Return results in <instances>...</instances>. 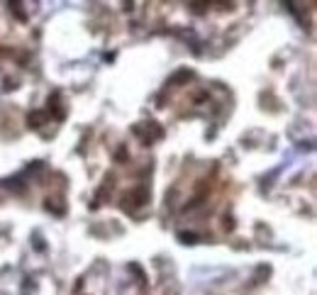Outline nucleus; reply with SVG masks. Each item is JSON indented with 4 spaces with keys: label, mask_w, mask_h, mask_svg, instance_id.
Returning a JSON list of instances; mask_svg holds the SVG:
<instances>
[{
    "label": "nucleus",
    "mask_w": 317,
    "mask_h": 295,
    "mask_svg": "<svg viewBox=\"0 0 317 295\" xmlns=\"http://www.w3.org/2000/svg\"><path fill=\"white\" fill-rule=\"evenodd\" d=\"M132 200H134V205H144V203L149 200V190H146V188H137V190H132Z\"/></svg>",
    "instance_id": "1"
},
{
    "label": "nucleus",
    "mask_w": 317,
    "mask_h": 295,
    "mask_svg": "<svg viewBox=\"0 0 317 295\" xmlns=\"http://www.w3.org/2000/svg\"><path fill=\"white\" fill-rule=\"evenodd\" d=\"M44 120H47V112H32V115H29V127L37 130V127L44 125Z\"/></svg>",
    "instance_id": "2"
},
{
    "label": "nucleus",
    "mask_w": 317,
    "mask_h": 295,
    "mask_svg": "<svg viewBox=\"0 0 317 295\" xmlns=\"http://www.w3.org/2000/svg\"><path fill=\"white\" fill-rule=\"evenodd\" d=\"M49 107H59V95H54V100L49 98ZM57 117H59V120H63V112H57Z\"/></svg>",
    "instance_id": "3"
},
{
    "label": "nucleus",
    "mask_w": 317,
    "mask_h": 295,
    "mask_svg": "<svg viewBox=\"0 0 317 295\" xmlns=\"http://www.w3.org/2000/svg\"><path fill=\"white\" fill-rule=\"evenodd\" d=\"M178 239H181V241H186V244H193V241H195V234H186V232H181V234H178Z\"/></svg>",
    "instance_id": "4"
}]
</instances>
